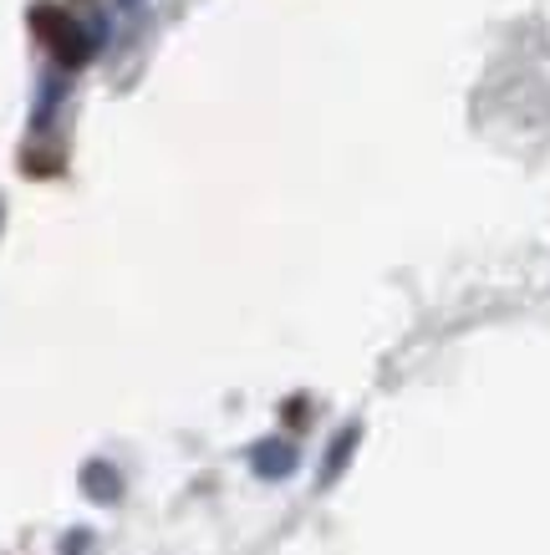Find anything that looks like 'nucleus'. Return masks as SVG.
<instances>
[{
    "instance_id": "nucleus-2",
    "label": "nucleus",
    "mask_w": 550,
    "mask_h": 555,
    "mask_svg": "<svg viewBox=\"0 0 550 555\" xmlns=\"http://www.w3.org/2000/svg\"><path fill=\"white\" fill-rule=\"evenodd\" d=\"M21 164H26V173H56L62 169V149H26Z\"/></svg>"
},
{
    "instance_id": "nucleus-1",
    "label": "nucleus",
    "mask_w": 550,
    "mask_h": 555,
    "mask_svg": "<svg viewBox=\"0 0 550 555\" xmlns=\"http://www.w3.org/2000/svg\"><path fill=\"white\" fill-rule=\"evenodd\" d=\"M31 31L51 47L62 67H87L92 62V36L62 11V5H31Z\"/></svg>"
},
{
    "instance_id": "nucleus-3",
    "label": "nucleus",
    "mask_w": 550,
    "mask_h": 555,
    "mask_svg": "<svg viewBox=\"0 0 550 555\" xmlns=\"http://www.w3.org/2000/svg\"><path fill=\"white\" fill-rule=\"evenodd\" d=\"M123 5H138V0H123Z\"/></svg>"
}]
</instances>
